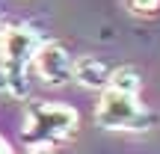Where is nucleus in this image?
<instances>
[{
	"instance_id": "39448f33",
	"label": "nucleus",
	"mask_w": 160,
	"mask_h": 154,
	"mask_svg": "<svg viewBox=\"0 0 160 154\" xmlns=\"http://www.w3.org/2000/svg\"><path fill=\"white\" fill-rule=\"evenodd\" d=\"M113 68L98 57H80L74 59V83H80L83 89H107Z\"/></svg>"
},
{
	"instance_id": "9d476101",
	"label": "nucleus",
	"mask_w": 160,
	"mask_h": 154,
	"mask_svg": "<svg viewBox=\"0 0 160 154\" xmlns=\"http://www.w3.org/2000/svg\"><path fill=\"white\" fill-rule=\"evenodd\" d=\"M0 92H6V74H3V68H0Z\"/></svg>"
},
{
	"instance_id": "0eeeda50",
	"label": "nucleus",
	"mask_w": 160,
	"mask_h": 154,
	"mask_svg": "<svg viewBox=\"0 0 160 154\" xmlns=\"http://www.w3.org/2000/svg\"><path fill=\"white\" fill-rule=\"evenodd\" d=\"M128 12H133V15H151V12L160 6V0H125Z\"/></svg>"
},
{
	"instance_id": "7ed1b4c3",
	"label": "nucleus",
	"mask_w": 160,
	"mask_h": 154,
	"mask_svg": "<svg viewBox=\"0 0 160 154\" xmlns=\"http://www.w3.org/2000/svg\"><path fill=\"white\" fill-rule=\"evenodd\" d=\"M95 122L104 131H151L157 125V113L139 104V95L107 86L98 98Z\"/></svg>"
},
{
	"instance_id": "20e7f679",
	"label": "nucleus",
	"mask_w": 160,
	"mask_h": 154,
	"mask_svg": "<svg viewBox=\"0 0 160 154\" xmlns=\"http://www.w3.org/2000/svg\"><path fill=\"white\" fill-rule=\"evenodd\" d=\"M36 71L48 86H65L74 80V59L65 51L62 42H42L36 51Z\"/></svg>"
},
{
	"instance_id": "1a4fd4ad",
	"label": "nucleus",
	"mask_w": 160,
	"mask_h": 154,
	"mask_svg": "<svg viewBox=\"0 0 160 154\" xmlns=\"http://www.w3.org/2000/svg\"><path fill=\"white\" fill-rule=\"evenodd\" d=\"M0 154H12V145H9V142H6V139H3V137H0Z\"/></svg>"
},
{
	"instance_id": "9b49d317",
	"label": "nucleus",
	"mask_w": 160,
	"mask_h": 154,
	"mask_svg": "<svg viewBox=\"0 0 160 154\" xmlns=\"http://www.w3.org/2000/svg\"><path fill=\"white\" fill-rule=\"evenodd\" d=\"M3 30H6V27H3V24H0V33H3Z\"/></svg>"
},
{
	"instance_id": "423d86ee",
	"label": "nucleus",
	"mask_w": 160,
	"mask_h": 154,
	"mask_svg": "<svg viewBox=\"0 0 160 154\" xmlns=\"http://www.w3.org/2000/svg\"><path fill=\"white\" fill-rule=\"evenodd\" d=\"M110 86H113V89H122V92H131V95H139V89H142V77H139L137 68H131V65H122V68L113 71Z\"/></svg>"
},
{
	"instance_id": "f257e3e1",
	"label": "nucleus",
	"mask_w": 160,
	"mask_h": 154,
	"mask_svg": "<svg viewBox=\"0 0 160 154\" xmlns=\"http://www.w3.org/2000/svg\"><path fill=\"white\" fill-rule=\"evenodd\" d=\"M42 39L27 24H12L0 33V68L6 74V92L12 98H24L30 89V65L36 62Z\"/></svg>"
},
{
	"instance_id": "6e6552de",
	"label": "nucleus",
	"mask_w": 160,
	"mask_h": 154,
	"mask_svg": "<svg viewBox=\"0 0 160 154\" xmlns=\"http://www.w3.org/2000/svg\"><path fill=\"white\" fill-rule=\"evenodd\" d=\"M27 154H53V151H51V145H36V148H30Z\"/></svg>"
},
{
	"instance_id": "f03ea898",
	"label": "nucleus",
	"mask_w": 160,
	"mask_h": 154,
	"mask_svg": "<svg viewBox=\"0 0 160 154\" xmlns=\"http://www.w3.org/2000/svg\"><path fill=\"white\" fill-rule=\"evenodd\" d=\"M80 116L74 107L59 101H33L27 107L24 116V127H21V142L36 148V145H57L62 139H68L77 131Z\"/></svg>"
}]
</instances>
